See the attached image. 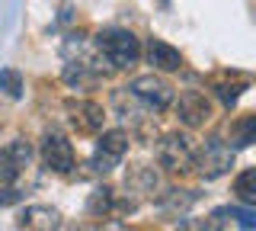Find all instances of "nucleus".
<instances>
[{
	"label": "nucleus",
	"mask_w": 256,
	"mask_h": 231,
	"mask_svg": "<svg viewBox=\"0 0 256 231\" xmlns=\"http://www.w3.org/2000/svg\"><path fill=\"white\" fill-rule=\"evenodd\" d=\"M64 81L70 87H90L96 81V74H90V65H68L64 68Z\"/></svg>",
	"instance_id": "14"
},
{
	"label": "nucleus",
	"mask_w": 256,
	"mask_h": 231,
	"mask_svg": "<svg viewBox=\"0 0 256 231\" xmlns=\"http://www.w3.org/2000/svg\"><path fill=\"white\" fill-rule=\"evenodd\" d=\"M176 116L186 129H198L212 119V106H208V97L202 90H182L180 103H176Z\"/></svg>",
	"instance_id": "8"
},
{
	"label": "nucleus",
	"mask_w": 256,
	"mask_h": 231,
	"mask_svg": "<svg viewBox=\"0 0 256 231\" xmlns=\"http://www.w3.org/2000/svg\"><path fill=\"white\" fill-rule=\"evenodd\" d=\"M96 49L102 52V58L112 68H132L141 58V45L128 29H102L96 36Z\"/></svg>",
	"instance_id": "1"
},
{
	"label": "nucleus",
	"mask_w": 256,
	"mask_h": 231,
	"mask_svg": "<svg viewBox=\"0 0 256 231\" xmlns=\"http://www.w3.org/2000/svg\"><path fill=\"white\" fill-rule=\"evenodd\" d=\"M128 154V135L122 129H112V132H102L100 141H96V151H93V167L100 173H109L122 164V157Z\"/></svg>",
	"instance_id": "4"
},
{
	"label": "nucleus",
	"mask_w": 256,
	"mask_h": 231,
	"mask_svg": "<svg viewBox=\"0 0 256 231\" xmlns=\"http://www.w3.org/2000/svg\"><path fill=\"white\" fill-rule=\"evenodd\" d=\"M109 205H112V189L109 186H100L90 196V205H86V209H90L93 215H102V212H109Z\"/></svg>",
	"instance_id": "15"
},
{
	"label": "nucleus",
	"mask_w": 256,
	"mask_h": 231,
	"mask_svg": "<svg viewBox=\"0 0 256 231\" xmlns=\"http://www.w3.org/2000/svg\"><path fill=\"white\" fill-rule=\"evenodd\" d=\"M157 157H160V164H164L170 173L192 170V167H196V148H192V138L189 135H180V132L164 135L160 145H157Z\"/></svg>",
	"instance_id": "2"
},
{
	"label": "nucleus",
	"mask_w": 256,
	"mask_h": 231,
	"mask_svg": "<svg viewBox=\"0 0 256 231\" xmlns=\"http://www.w3.org/2000/svg\"><path fill=\"white\" fill-rule=\"evenodd\" d=\"M0 90H6L10 97H20V93H22L20 71H0Z\"/></svg>",
	"instance_id": "16"
},
{
	"label": "nucleus",
	"mask_w": 256,
	"mask_h": 231,
	"mask_svg": "<svg viewBox=\"0 0 256 231\" xmlns=\"http://www.w3.org/2000/svg\"><path fill=\"white\" fill-rule=\"evenodd\" d=\"M230 141H234L237 148H246L256 141V116H244L240 122L230 129Z\"/></svg>",
	"instance_id": "13"
},
{
	"label": "nucleus",
	"mask_w": 256,
	"mask_h": 231,
	"mask_svg": "<svg viewBox=\"0 0 256 231\" xmlns=\"http://www.w3.org/2000/svg\"><path fill=\"white\" fill-rule=\"evenodd\" d=\"M29 157H32V148L26 141H10L4 151H0V180L4 183H13L22 170L29 167Z\"/></svg>",
	"instance_id": "9"
},
{
	"label": "nucleus",
	"mask_w": 256,
	"mask_h": 231,
	"mask_svg": "<svg viewBox=\"0 0 256 231\" xmlns=\"http://www.w3.org/2000/svg\"><path fill=\"white\" fill-rule=\"evenodd\" d=\"M128 90H132V97H138L144 106L154 109V113H164V109L173 103V87L166 84L164 77H157V74H141V77H134Z\"/></svg>",
	"instance_id": "3"
},
{
	"label": "nucleus",
	"mask_w": 256,
	"mask_h": 231,
	"mask_svg": "<svg viewBox=\"0 0 256 231\" xmlns=\"http://www.w3.org/2000/svg\"><path fill=\"white\" fill-rule=\"evenodd\" d=\"M42 164L54 173H70L74 170V145L64 135L48 132L42 138Z\"/></svg>",
	"instance_id": "5"
},
{
	"label": "nucleus",
	"mask_w": 256,
	"mask_h": 231,
	"mask_svg": "<svg viewBox=\"0 0 256 231\" xmlns=\"http://www.w3.org/2000/svg\"><path fill=\"white\" fill-rule=\"evenodd\" d=\"M61 228V215L52 205H29L20 215V231H58Z\"/></svg>",
	"instance_id": "10"
},
{
	"label": "nucleus",
	"mask_w": 256,
	"mask_h": 231,
	"mask_svg": "<svg viewBox=\"0 0 256 231\" xmlns=\"http://www.w3.org/2000/svg\"><path fill=\"white\" fill-rule=\"evenodd\" d=\"M13 202H20V193L16 189H4L0 193V205H13Z\"/></svg>",
	"instance_id": "19"
},
{
	"label": "nucleus",
	"mask_w": 256,
	"mask_h": 231,
	"mask_svg": "<svg viewBox=\"0 0 256 231\" xmlns=\"http://www.w3.org/2000/svg\"><path fill=\"white\" fill-rule=\"evenodd\" d=\"M148 61L157 71H180L182 68V55L180 49H173L164 39H148Z\"/></svg>",
	"instance_id": "11"
},
{
	"label": "nucleus",
	"mask_w": 256,
	"mask_h": 231,
	"mask_svg": "<svg viewBox=\"0 0 256 231\" xmlns=\"http://www.w3.org/2000/svg\"><path fill=\"white\" fill-rule=\"evenodd\" d=\"M228 215H234V218H237L244 228H256V215H253V209H240V205H230Z\"/></svg>",
	"instance_id": "17"
},
{
	"label": "nucleus",
	"mask_w": 256,
	"mask_h": 231,
	"mask_svg": "<svg viewBox=\"0 0 256 231\" xmlns=\"http://www.w3.org/2000/svg\"><path fill=\"white\" fill-rule=\"evenodd\" d=\"M234 193L244 205H253L256 202V167H246V170L237 173L234 180Z\"/></svg>",
	"instance_id": "12"
},
{
	"label": "nucleus",
	"mask_w": 256,
	"mask_h": 231,
	"mask_svg": "<svg viewBox=\"0 0 256 231\" xmlns=\"http://www.w3.org/2000/svg\"><path fill=\"white\" fill-rule=\"evenodd\" d=\"M198 167H202L205 180L221 177V173H228L230 167H234V148H230L228 141H221V138H208L202 154H198Z\"/></svg>",
	"instance_id": "6"
},
{
	"label": "nucleus",
	"mask_w": 256,
	"mask_h": 231,
	"mask_svg": "<svg viewBox=\"0 0 256 231\" xmlns=\"http://www.w3.org/2000/svg\"><path fill=\"white\" fill-rule=\"evenodd\" d=\"M64 109H68V119H70V125H74L77 132L96 135V132L102 129L106 113H102V106L96 100H68V103H64Z\"/></svg>",
	"instance_id": "7"
},
{
	"label": "nucleus",
	"mask_w": 256,
	"mask_h": 231,
	"mask_svg": "<svg viewBox=\"0 0 256 231\" xmlns=\"http://www.w3.org/2000/svg\"><path fill=\"white\" fill-rule=\"evenodd\" d=\"M214 93L221 97V103H224V106H234V103H237V93H240V87H228V84H218V87H214Z\"/></svg>",
	"instance_id": "18"
}]
</instances>
